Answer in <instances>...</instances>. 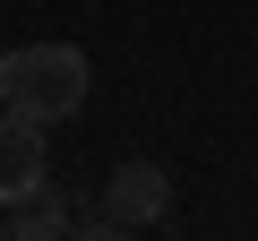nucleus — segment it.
Segmentation results:
<instances>
[{"label":"nucleus","mask_w":258,"mask_h":241,"mask_svg":"<svg viewBox=\"0 0 258 241\" xmlns=\"http://www.w3.org/2000/svg\"><path fill=\"white\" fill-rule=\"evenodd\" d=\"M164 207H172V172H164V164H147V155H129V164L112 172L103 224H112V232H138V224H155Z\"/></svg>","instance_id":"f03ea898"},{"label":"nucleus","mask_w":258,"mask_h":241,"mask_svg":"<svg viewBox=\"0 0 258 241\" xmlns=\"http://www.w3.org/2000/svg\"><path fill=\"white\" fill-rule=\"evenodd\" d=\"M60 224H69V207L52 198V181H35V190L9 198V224H0V232H18V241H52Z\"/></svg>","instance_id":"20e7f679"},{"label":"nucleus","mask_w":258,"mask_h":241,"mask_svg":"<svg viewBox=\"0 0 258 241\" xmlns=\"http://www.w3.org/2000/svg\"><path fill=\"white\" fill-rule=\"evenodd\" d=\"M52 164H43V120L18 112V103H0V207H9L18 190H35Z\"/></svg>","instance_id":"7ed1b4c3"},{"label":"nucleus","mask_w":258,"mask_h":241,"mask_svg":"<svg viewBox=\"0 0 258 241\" xmlns=\"http://www.w3.org/2000/svg\"><path fill=\"white\" fill-rule=\"evenodd\" d=\"M86 86H95V69H86L78 43H26V52L0 61V103H18L35 120H69L86 103Z\"/></svg>","instance_id":"f257e3e1"}]
</instances>
